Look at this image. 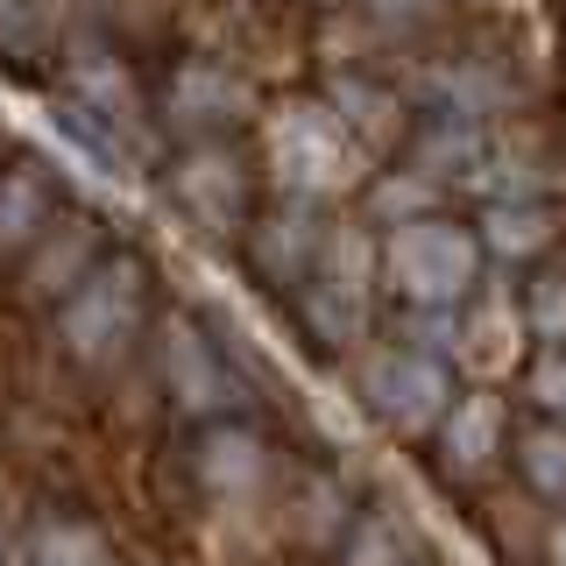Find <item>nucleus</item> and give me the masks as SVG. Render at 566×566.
Listing matches in <instances>:
<instances>
[{
	"instance_id": "1",
	"label": "nucleus",
	"mask_w": 566,
	"mask_h": 566,
	"mask_svg": "<svg viewBox=\"0 0 566 566\" xmlns=\"http://www.w3.org/2000/svg\"><path fill=\"white\" fill-rule=\"evenodd\" d=\"M382 283L403 297V305H460V297L482 283V234L460 220H432V212H411V220L389 227L382 241Z\"/></svg>"
},
{
	"instance_id": "2",
	"label": "nucleus",
	"mask_w": 566,
	"mask_h": 566,
	"mask_svg": "<svg viewBox=\"0 0 566 566\" xmlns=\"http://www.w3.org/2000/svg\"><path fill=\"white\" fill-rule=\"evenodd\" d=\"M57 318H64V347L78 354V361L114 368L120 354L135 347V333H142V270L128 255L93 262V276L64 297Z\"/></svg>"
},
{
	"instance_id": "3",
	"label": "nucleus",
	"mask_w": 566,
	"mask_h": 566,
	"mask_svg": "<svg viewBox=\"0 0 566 566\" xmlns=\"http://www.w3.org/2000/svg\"><path fill=\"white\" fill-rule=\"evenodd\" d=\"M354 382H361L368 411H376L382 424H397V432H439V418H447V403H453L447 354H424L411 340L361 354Z\"/></svg>"
},
{
	"instance_id": "4",
	"label": "nucleus",
	"mask_w": 566,
	"mask_h": 566,
	"mask_svg": "<svg viewBox=\"0 0 566 566\" xmlns=\"http://www.w3.org/2000/svg\"><path fill=\"white\" fill-rule=\"evenodd\" d=\"M270 142H276V177L297 199H326V191L354 185V170H361V135L347 128V114H326V106L276 114Z\"/></svg>"
},
{
	"instance_id": "5",
	"label": "nucleus",
	"mask_w": 566,
	"mask_h": 566,
	"mask_svg": "<svg viewBox=\"0 0 566 566\" xmlns=\"http://www.w3.org/2000/svg\"><path fill=\"white\" fill-rule=\"evenodd\" d=\"M297 312H305L318 347H354L361 340V326H368V270H361L354 234H326L318 270L297 283Z\"/></svg>"
},
{
	"instance_id": "6",
	"label": "nucleus",
	"mask_w": 566,
	"mask_h": 566,
	"mask_svg": "<svg viewBox=\"0 0 566 566\" xmlns=\"http://www.w3.org/2000/svg\"><path fill=\"white\" fill-rule=\"evenodd\" d=\"M164 382H170V397L199 418H234L241 411V376L227 368V354L212 347L199 326L164 333Z\"/></svg>"
},
{
	"instance_id": "7",
	"label": "nucleus",
	"mask_w": 566,
	"mask_h": 566,
	"mask_svg": "<svg viewBox=\"0 0 566 566\" xmlns=\"http://www.w3.org/2000/svg\"><path fill=\"white\" fill-rule=\"evenodd\" d=\"M177 199L199 212L206 227H234L241 206H248V177L227 149H191L185 164H177Z\"/></svg>"
},
{
	"instance_id": "8",
	"label": "nucleus",
	"mask_w": 566,
	"mask_h": 566,
	"mask_svg": "<svg viewBox=\"0 0 566 566\" xmlns=\"http://www.w3.org/2000/svg\"><path fill=\"white\" fill-rule=\"evenodd\" d=\"M318 248H326V227H318L305 206H291V212H276V220L255 227V270L270 283H305L318 270Z\"/></svg>"
},
{
	"instance_id": "9",
	"label": "nucleus",
	"mask_w": 566,
	"mask_h": 566,
	"mask_svg": "<svg viewBox=\"0 0 566 566\" xmlns=\"http://www.w3.org/2000/svg\"><path fill=\"white\" fill-rule=\"evenodd\" d=\"M495 447H503V403L495 397H453L447 403V418H439V453H447V468L460 474H474V468H489Z\"/></svg>"
},
{
	"instance_id": "10",
	"label": "nucleus",
	"mask_w": 566,
	"mask_h": 566,
	"mask_svg": "<svg viewBox=\"0 0 566 566\" xmlns=\"http://www.w3.org/2000/svg\"><path fill=\"white\" fill-rule=\"evenodd\" d=\"M50 220H57V191H50V177L22 164L0 177V255H22L50 234Z\"/></svg>"
},
{
	"instance_id": "11",
	"label": "nucleus",
	"mask_w": 566,
	"mask_h": 566,
	"mask_svg": "<svg viewBox=\"0 0 566 566\" xmlns=\"http://www.w3.org/2000/svg\"><path fill=\"white\" fill-rule=\"evenodd\" d=\"M553 241H559V212L545 199H495L482 212V248H495V255H510V262L545 255Z\"/></svg>"
},
{
	"instance_id": "12",
	"label": "nucleus",
	"mask_w": 566,
	"mask_h": 566,
	"mask_svg": "<svg viewBox=\"0 0 566 566\" xmlns=\"http://www.w3.org/2000/svg\"><path fill=\"white\" fill-rule=\"evenodd\" d=\"M199 474H206V489L241 495V489H255L262 474H270V453H262L255 432H241V424L212 418V432L199 439Z\"/></svg>"
},
{
	"instance_id": "13",
	"label": "nucleus",
	"mask_w": 566,
	"mask_h": 566,
	"mask_svg": "<svg viewBox=\"0 0 566 566\" xmlns=\"http://www.w3.org/2000/svg\"><path fill=\"white\" fill-rule=\"evenodd\" d=\"M93 262H99V241H93V227H85V220H71L64 234H43V241H35L29 291H35V297H71L85 276H93Z\"/></svg>"
},
{
	"instance_id": "14",
	"label": "nucleus",
	"mask_w": 566,
	"mask_h": 566,
	"mask_svg": "<svg viewBox=\"0 0 566 566\" xmlns=\"http://www.w3.org/2000/svg\"><path fill=\"white\" fill-rule=\"evenodd\" d=\"M170 114L191 120V128H227V120L241 114V85L227 78V71H212V64H191L185 78H177V93H170Z\"/></svg>"
},
{
	"instance_id": "15",
	"label": "nucleus",
	"mask_w": 566,
	"mask_h": 566,
	"mask_svg": "<svg viewBox=\"0 0 566 566\" xmlns=\"http://www.w3.org/2000/svg\"><path fill=\"white\" fill-rule=\"evenodd\" d=\"M29 566H114V545H106L93 524L57 517L29 538Z\"/></svg>"
},
{
	"instance_id": "16",
	"label": "nucleus",
	"mask_w": 566,
	"mask_h": 566,
	"mask_svg": "<svg viewBox=\"0 0 566 566\" xmlns=\"http://www.w3.org/2000/svg\"><path fill=\"white\" fill-rule=\"evenodd\" d=\"M517 468H524V482L538 495H566V424L559 418L517 439Z\"/></svg>"
},
{
	"instance_id": "17",
	"label": "nucleus",
	"mask_w": 566,
	"mask_h": 566,
	"mask_svg": "<svg viewBox=\"0 0 566 566\" xmlns=\"http://www.w3.org/2000/svg\"><path fill=\"white\" fill-rule=\"evenodd\" d=\"M524 326L538 333L545 347H566V276H559V270L531 276V291H524Z\"/></svg>"
},
{
	"instance_id": "18",
	"label": "nucleus",
	"mask_w": 566,
	"mask_h": 566,
	"mask_svg": "<svg viewBox=\"0 0 566 566\" xmlns=\"http://www.w3.org/2000/svg\"><path fill=\"white\" fill-rule=\"evenodd\" d=\"M524 397L538 403L545 418H559V424H566V347H545L538 361H531V376H524Z\"/></svg>"
},
{
	"instance_id": "19",
	"label": "nucleus",
	"mask_w": 566,
	"mask_h": 566,
	"mask_svg": "<svg viewBox=\"0 0 566 566\" xmlns=\"http://www.w3.org/2000/svg\"><path fill=\"white\" fill-rule=\"evenodd\" d=\"M397 559H403V545H397V531H389V524H361V531H354L347 566H397Z\"/></svg>"
},
{
	"instance_id": "20",
	"label": "nucleus",
	"mask_w": 566,
	"mask_h": 566,
	"mask_svg": "<svg viewBox=\"0 0 566 566\" xmlns=\"http://www.w3.org/2000/svg\"><path fill=\"white\" fill-rule=\"evenodd\" d=\"M553 566H566V510H559V524H553Z\"/></svg>"
}]
</instances>
